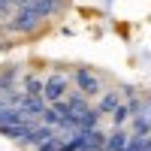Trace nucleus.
I'll list each match as a JSON object with an SVG mask.
<instances>
[{"label": "nucleus", "mask_w": 151, "mask_h": 151, "mask_svg": "<svg viewBox=\"0 0 151 151\" xmlns=\"http://www.w3.org/2000/svg\"><path fill=\"white\" fill-rule=\"evenodd\" d=\"M67 91H70V79H67L64 73H52V76L45 79L42 97H45L48 106H55V103H60V100H67Z\"/></svg>", "instance_id": "f03ea898"}, {"label": "nucleus", "mask_w": 151, "mask_h": 151, "mask_svg": "<svg viewBox=\"0 0 151 151\" xmlns=\"http://www.w3.org/2000/svg\"><path fill=\"white\" fill-rule=\"evenodd\" d=\"M24 6H30L36 15H42V18H52V15H58V12H60V6H64V3H60V0H27Z\"/></svg>", "instance_id": "20e7f679"}, {"label": "nucleus", "mask_w": 151, "mask_h": 151, "mask_svg": "<svg viewBox=\"0 0 151 151\" xmlns=\"http://www.w3.org/2000/svg\"><path fill=\"white\" fill-rule=\"evenodd\" d=\"M21 88H24V94H27V97H42L45 79H40V76H24V79H21ZM42 100H45V97H42Z\"/></svg>", "instance_id": "423d86ee"}, {"label": "nucleus", "mask_w": 151, "mask_h": 151, "mask_svg": "<svg viewBox=\"0 0 151 151\" xmlns=\"http://www.w3.org/2000/svg\"><path fill=\"white\" fill-rule=\"evenodd\" d=\"M79 151H103V148H91V145H85V148H79Z\"/></svg>", "instance_id": "9d476101"}, {"label": "nucleus", "mask_w": 151, "mask_h": 151, "mask_svg": "<svg viewBox=\"0 0 151 151\" xmlns=\"http://www.w3.org/2000/svg\"><path fill=\"white\" fill-rule=\"evenodd\" d=\"M9 6H12V0H0V12H6Z\"/></svg>", "instance_id": "1a4fd4ad"}, {"label": "nucleus", "mask_w": 151, "mask_h": 151, "mask_svg": "<svg viewBox=\"0 0 151 151\" xmlns=\"http://www.w3.org/2000/svg\"><path fill=\"white\" fill-rule=\"evenodd\" d=\"M42 21L45 18L36 15L30 6H18L15 15H12V21H9V30H15V33H33V30L42 27Z\"/></svg>", "instance_id": "f257e3e1"}, {"label": "nucleus", "mask_w": 151, "mask_h": 151, "mask_svg": "<svg viewBox=\"0 0 151 151\" xmlns=\"http://www.w3.org/2000/svg\"><path fill=\"white\" fill-rule=\"evenodd\" d=\"M0 30H3V27H0Z\"/></svg>", "instance_id": "9b49d317"}, {"label": "nucleus", "mask_w": 151, "mask_h": 151, "mask_svg": "<svg viewBox=\"0 0 151 151\" xmlns=\"http://www.w3.org/2000/svg\"><path fill=\"white\" fill-rule=\"evenodd\" d=\"M127 142H130V136L124 133V130H115V133L106 139V151H124V148H127Z\"/></svg>", "instance_id": "0eeeda50"}, {"label": "nucleus", "mask_w": 151, "mask_h": 151, "mask_svg": "<svg viewBox=\"0 0 151 151\" xmlns=\"http://www.w3.org/2000/svg\"><path fill=\"white\" fill-rule=\"evenodd\" d=\"M130 118H133V112H130L127 103H121V106L115 109V115H112V121H115V127H118V130L124 127V121H130Z\"/></svg>", "instance_id": "6e6552de"}, {"label": "nucleus", "mask_w": 151, "mask_h": 151, "mask_svg": "<svg viewBox=\"0 0 151 151\" xmlns=\"http://www.w3.org/2000/svg\"><path fill=\"white\" fill-rule=\"evenodd\" d=\"M73 82H76V88H79V94H85V97H97L100 94V79L88 70V67H79L73 73Z\"/></svg>", "instance_id": "7ed1b4c3"}, {"label": "nucleus", "mask_w": 151, "mask_h": 151, "mask_svg": "<svg viewBox=\"0 0 151 151\" xmlns=\"http://www.w3.org/2000/svg\"><path fill=\"white\" fill-rule=\"evenodd\" d=\"M118 106H121V91H106L94 109L100 112V115H115V109H118Z\"/></svg>", "instance_id": "39448f33"}]
</instances>
